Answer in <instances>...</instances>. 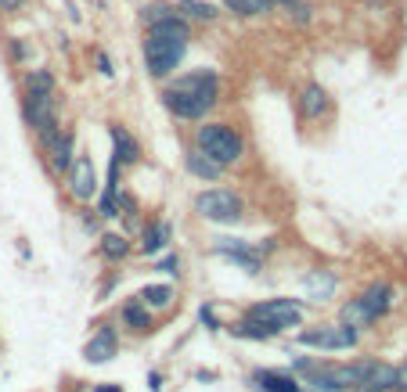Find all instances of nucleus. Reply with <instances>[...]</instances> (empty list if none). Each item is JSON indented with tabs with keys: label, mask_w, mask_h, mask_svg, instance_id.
<instances>
[{
	"label": "nucleus",
	"mask_w": 407,
	"mask_h": 392,
	"mask_svg": "<svg viewBox=\"0 0 407 392\" xmlns=\"http://www.w3.org/2000/svg\"><path fill=\"white\" fill-rule=\"evenodd\" d=\"M216 98H220V79H216V72H209V69L177 76V83H170V90L163 94L166 108L177 119H202L216 105Z\"/></svg>",
	"instance_id": "f257e3e1"
},
{
	"label": "nucleus",
	"mask_w": 407,
	"mask_h": 392,
	"mask_svg": "<svg viewBox=\"0 0 407 392\" xmlns=\"http://www.w3.org/2000/svg\"><path fill=\"white\" fill-rule=\"evenodd\" d=\"M184 162H187V169H192L199 180H216V176L224 173V166H220V162H213L206 152H199V148H192V152L184 155Z\"/></svg>",
	"instance_id": "f8f14e48"
},
{
	"label": "nucleus",
	"mask_w": 407,
	"mask_h": 392,
	"mask_svg": "<svg viewBox=\"0 0 407 392\" xmlns=\"http://www.w3.org/2000/svg\"><path fill=\"white\" fill-rule=\"evenodd\" d=\"M101 252L108 256V259H123L130 252V245H127V237L123 234H105V241H101Z\"/></svg>",
	"instance_id": "4be33fe9"
},
{
	"label": "nucleus",
	"mask_w": 407,
	"mask_h": 392,
	"mask_svg": "<svg viewBox=\"0 0 407 392\" xmlns=\"http://www.w3.org/2000/svg\"><path fill=\"white\" fill-rule=\"evenodd\" d=\"M253 381L260 392H299V385H296V378H289V374H277V371H253Z\"/></svg>",
	"instance_id": "9b49d317"
},
{
	"label": "nucleus",
	"mask_w": 407,
	"mask_h": 392,
	"mask_svg": "<svg viewBox=\"0 0 407 392\" xmlns=\"http://www.w3.org/2000/svg\"><path fill=\"white\" fill-rule=\"evenodd\" d=\"M224 8L231 15H242V18H256V15L274 8V0H224Z\"/></svg>",
	"instance_id": "dca6fc26"
},
{
	"label": "nucleus",
	"mask_w": 407,
	"mask_h": 392,
	"mask_svg": "<svg viewBox=\"0 0 407 392\" xmlns=\"http://www.w3.org/2000/svg\"><path fill=\"white\" fill-rule=\"evenodd\" d=\"M299 112L306 119H321L328 112V94H325V86L321 83H306L303 86V94H299Z\"/></svg>",
	"instance_id": "1a4fd4ad"
},
{
	"label": "nucleus",
	"mask_w": 407,
	"mask_h": 392,
	"mask_svg": "<svg viewBox=\"0 0 407 392\" xmlns=\"http://www.w3.org/2000/svg\"><path fill=\"white\" fill-rule=\"evenodd\" d=\"M234 335H242V339H256V342H267V339H274V335H277V331H274L270 324L256 320V317H245V320L234 327Z\"/></svg>",
	"instance_id": "f3484780"
},
{
	"label": "nucleus",
	"mask_w": 407,
	"mask_h": 392,
	"mask_svg": "<svg viewBox=\"0 0 407 392\" xmlns=\"http://www.w3.org/2000/svg\"><path fill=\"white\" fill-rule=\"evenodd\" d=\"M83 353H87L90 364H105V360H112V356H115V331H112V327H101L98 335L87 342Z\"/></svg>",
	"instance_id": "9d476101"
},
{
	"label": "nucleus",
	"mask_w": 407,
	"mask_h": 392,
	"mask_svg": "<svg viewBox=\"0 0 407 392\" xmlns=\"http://www.w3.org/2000/svg\"><path fill=\"white\" fill-rule=\"evenodd\" d=\"M94 392H119V385H101V388H94Z\"/></svg>",
	"instance_id": "7c9ffc66"
},
{
	"label": "nucleus",
	"mask_w": 407,
	"mask_h": 392,
	"mask_svg": "<svg viewBox=\"0 0 407 392\" xmlns=\"http://www.w3.org/2000/svg\"><path fill=\"white\" fill-rule=\"evenodd\" d=\"M195 209H199V216H206L213 223H234L242 216V198L234 191L213 188V191H202L195 198Z\"/></svg>",
	"instance_id": "20e7f679"
},
{
	"label": "nucleus",
	"mask_w": 407,
	"mask_h": 392,
	"mask_svg": "<svg viewBox=\"0 0 407 392\" xmlns=\"http://www.w3.org/2000/svg\"><path fill=\"white\" fill-rule=\"evenodd\" d=\"M11 54H15V58H18V62H22V58H25V47H22V44L15 40V44H11Z\"/></svg>",
	"instance_id": "c756f323"
},
{
	"label": "nucleus",
	"mask_w": 407,
	"mask_h": 392,
	"mask_svg": "<svg viewBox=\"0 0 407 392\" xmlns=\"http://www.w3.org/2000/svg\"><path fill=\"white\" fill-rule=\"evenodd\" d=\"M159 270H166V274H177V270H180V263H177V256H166V259L159 263Z\"/></svg>",
	"instance_id": "393cba45"
},
{
	"label": "nucleus",
	"mask_w": 407,
	"mask_h": 392,
	"mask_svg": "<svg viewBox=\"0 0 407 392\" xmlns=\"http://www.w3.org/2000/svg\"><path fill=\"white\" fill-rule=\"evenodd\" d=\"M289 15H292L296 22H310V8L303 4V0H296V4H289Z\"/></svg>",
	"instance_id": "b1692460"
},
{
	"label": "nucleus",
	"mask_w": 407,
	"mask_h": 392,
	"mask_svg": "<svg viewBox=\"0 0 407 392\" xmlns=\"http://www.w3.org/2000/svg\"><path fill=\"white\" fill-rule=\"evenodd\" d=\"M144 303H148V306H159V310L170 306V303H173V288H170V285H148V288H144Z\"/></svg>",
	"instance_id": "412c9836"
},
{
	"label": "nucleus",
	"mask_w": 407,
	"mask_h": 392,
	"mask_svg": "<svg viewBox=\"0 0 407 392\" xmlns=\"http://www.w3.org/2000/svg\"><path fill=\"white\" fill-rule=\"evenodd\" d=\"M249 317L270 324L274 331H285V327H296L303 320V306L296 303V299H267V303H256L253 310H249Z\"/></svg>",
	"instance_id": "39448f33"
},
{
	"label": "nucleus",
	"mask_w": 407,
	"mask_h": 392,
	"mask_svg": "<svg viewBox=\"0 0 407 392\" xmlns=\"http://www.w3.org/2000/svg\"><path fill=\"white\" fill-rule=\"evenodd\" d=\"M357 303H361V310H364V320L371 324V320H379V317L389 310V303H393V288H389V285H371V288L357 299Z\"/></svg>",
	"instance_id": "6e6552de"
},
{
	"label": "nucleus",
	"mask_w": 407,
	"mask_h": 392,
	"mask_svg": "<svg viewBox=\"0 0 407 392\" xmlns=\"http://www.w3.org/2000/svg\"><path fill=\"white\" fill-rule=\"evenodd\" d=\"M25 90H51V94H54V76L47 69H33L25 76Z\"/></svg>",
	"instance_id": "5701e85b"
},
{
	"label": "nucleus",
	"mask_w": 407,
	"mask_h": 392,
	"mask_svg": "<svg viewBox=\"0 0 407 392\" xmlns=\"http://www.w3.org/2000/svg\"><path fill=\"white\" fill-rule=\"evenodd\" d=\"M274 4H285L289 8V4H296V0H274Z\"/></svg>",
	"instance_id": "2f4dec72"
},
{
	"label": "nucleus",
	"mask_w": 407,
	"mask_h": 392,
	"mask_svg": "<svg viewBox=\"0 0 407 392\" xmlns=\"http://www.w3.org/2000/svg\"><path fill=\"white\" fill-rule=\"evenodd\" d=\"M69 191H73V198H80V202H90L94 195H98V180H94V162L83 155V159H76L73 166H69Z\"/></svg>",
	"instance_id": "0eeeda50"
},
{
	"label": "nucleus",
	"mask_w": 407,
	"mask_h": 392,
	"mask_svg": "<svg viewBox=\"0 0 407 392\" xmlns=\"http://www.w3.org/2000/svg\"><path fill=\"white\" fill-rule=\"evenodd\" d=\"M396 388H400V392H407V364H403V367H396Z\"/></svg>",
	"instance_id": "a878e982"
},
{
	"label": "nucleus",
	"mask_w": 407,
	"mask_h": 392,
	"mask_svg": "<svg viewBox=\"0 0 407 392\" xmlns=\"http://www.w3.org/2000/svg\"><path fill=\"white\" fill-rule=\"evenodd\" d=\"M195 144H199V152H206L213 162H220V166L238 162L242 152H245L242 137H238L231 126H224V123H206V126H199Z\"/></svg>",
	"instance_id": "f03ea898"
},
{
	"label": "nucleus",
	"mask_w": 407,
	"mask_h": 392,
	"mask_svg": "<svg viewBox=\"0 0 407 392\" xmlns=\"http://www.w3.org/2000/svg\"><path fill=\"white\" fill-rule=\"evenodd\" d=\"M202 320H206L209 327H216V317H213V310H209V306H202Z\"/></svg>",
	"instance_id": "c85d7f7f"
},
{
	"label": "nucleus",
	"mask_w": 407,
	"mask_h": 392,
	"mask_svg": "<svg viewBox=\"0 0 407 392\" xmlns=\"http://www.w3.org/2000/svg\"><path fill=\"white\" fill-rule=\"evenodd\" d=\"M25 0H0V11H18Z\"/></svg>",
	"instance_id": "bb28decb"
},
{
	"label": "nucleus",
	"mask_w": 407,
	"mask_h": 392,
	"mask_svg": "<svg viewBox=\"0 0 407 392\" xmlns=\"http://www.w3.org/2000/svg\"><path fill=\"white\" fill-rule=\"evenodd\" d=\"M108 133H112L115 159H119V162H137V159H141V148H137V141H134L127 130H123V126H112Z\"/></svg>",
	"instance_id": "ddd939ff"
},
{
	"label": "nucleus",
	"mask_w": 407,
	"mask_h": 392,
	"mask_svg": "<svg viewBox=\"0 0 407 392\" xmlns=\"http://www.w3.org/2000/svg\"><path fill=\"white\" fill-rule=\"evenodd\" d=\"M303 346L314 349H350L357 346V327L353 324H325V327H310L299 335Z\"/></svg>",
	"instance_id": "423d86ee"
},
{
	"label": "nucleus",
	"mask_w": 407,
	"mask_h": 392,
	"mask_svg": "<svg viewBox=\"0 0 407 392\" xmlns=\"http://www.w3.org/2000/svg\"><path fill=\"white\" fill-rule=\"evenodd\" d=\"M123 320H127V327H134V331H148L151 327V317H148V310L141 303H127V306H123Z\"/></svg>",
	"instance_id": "a211bd4d"
},
{
	"label": "nucleus",
	"mask_w": 407,
	"mask_h": 392,
	"mask_svg": "<svg viewBox=\"0 0 407 392\" xmlns=\"http://www.w3.org/2000/svg\"><path fill=\"white\" fill-rule=\"evenodd\" d=\"M170 223H151V227H144V241H141V249L148 252V256H155V252H163L166 245H170Z\"/></svg>",
	"instance_id": "2eb2a0df"
},
{
	"label": "nucleus",
	"mask_w": 407,
	"mask_h": 392,
	"mask_svg": "<svg viewBox=\"0 0 407 392\" xmlns=\"http://www.w3.org/2000/svg\"><path fill=\"white\" fill-rule=\"evenodd\" d=\"M184 54H187V40H180V37L148 33V40H144V65L155 79H166L170 72H177Z\"/></svg>",
	"instance_id": "7ed1b4c3"
},
{
	"label": "nucleus",
	"mask_w": 407,
	"mask_h": 392,
	"mask_svg": "<svg viewBox=\"0 0 407 392\" xmlns=\"http://www.w3.org/2000/svg\"><path fill=\"white\" fill-rule=\"evenodd\" d=\"M180 11H187V15L199 18V22H213L216 15H220L213 4H206V0H180Z\"/></svg>",
	"instance_id": "aec40b11"
},
{
	"label": "nucleus",
	"mask_w": 407,
	"mask_h": 392,
	"mask_svg": "<svg viewBox=\"0 0 407 392\" xmlns=\"http://www.w3.org/2000/svg\"><path fill=\"white\" fill-rule=\"evenodd\" d=\"M306 288L314 292V295H321V299H328L335 292V277L328 274V270H314V274L306 277Z\"/></svg>",
	"instance_id": "6ab92c4d"
},
{
	"label": "nucleus",
	"mask_w": 407,
	"mask_h": 392,
	"mask_svg": "<svg viewBox=\"0 0 407 392\" xmlns=\"http://www.w3.org/2000/svg\"><path fill=\"white\" fill-rule=\"evenodd\" d=\"M98 69H101L105 76H112V62H108V54H98Z\"/></svg>",
	"instance_id": "cd10ccee"
},
{
	"label": "nucleus",
	"mask_w": 407,
	"mask_h": 392,
	"mask_svg": "<svg viewBox=\"0 0 407 392\" xmlns=\"http://www.w3.org/2000/svg\"><path fill=\"white\" fill-rule=\"evenodd\" d=\"M51 166L58 173H69V166H73V133H58V141L51 144Z\"/></svg>",
	"instance_id": "4468645a"
}]
</instances>
